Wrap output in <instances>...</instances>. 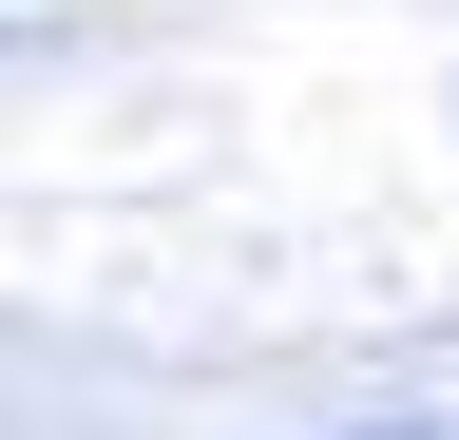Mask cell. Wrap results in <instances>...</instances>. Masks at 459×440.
<instances>
[]
</instances>
